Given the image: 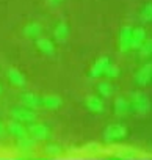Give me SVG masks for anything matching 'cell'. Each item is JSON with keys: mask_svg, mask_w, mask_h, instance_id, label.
Instances as JSON below:
<instances>
[{"mask_svg": "<svg viewBox=\"0 0 152 160\" xmlns=\"http://www.w3.org/2000/svg\"><path fill=\"white\" fill-rule=\"evenodd\" d=\"M96 91H97V94L101 98H110L115 93V87L110 82H107V80H105V82H99L96 85Z\"/></svg>", "mask_w": 152, "mask_h": 160, "instance_id": "obj_19", "label": "cell"}, {"mask_svg": "<svg viewBox=\"0 0 152 160\" xmlns=\"http://www.w3.org/2000/svg\"><path fill=\"white\" fill-rule=\"evenodd\" d=\"M110 63V58L107 57V55H101L99 58H96V61L91 64V68H90V77L91 78H99V77H102L104 75V69H105V66Z\"/></svg>", "mask_w": 152, "mask_h": 160, "instance_id": "obj_10", "label": "cell"}, {"mask_svg": "<svg viewBox=\"0 0 152 160\" xmlns=\"http://www.w3.org/2000/svg\"><path fill=\"white\" fill-rule=\"evenodd\" d=\"M85 107L91 112V113H102L104 112V98H101L99 94H91L85 98Z\"/></svg>", "mask_w": 152, "mask_h": 160, "instance_id": "obj_12", "label": "cell"}, {"mask_svg": "<svg viewBox=\"0 0 152 160\" xmlns=\"http://www.w3.org/2000/svg\"><path fill=\"white\" fill-rule=\"evenodd\" d=\"M44 152L49 155V157H60L63 154V148L58 144V143H50L44 148Z\"/></svg>", "mask_w": 152, "mask_h": 160, "instance_id": "obj_22", "label": "cell"}, {"mask_svg": "<svg viewBox=\"0 0 152 160\" xmlns=\"http://www.w3.org/2000/svg\"><path fill=\"white\" fill-rule=\"evenodd\" d=\"M138 52H140V57H141V58H147V57H150V53H152V42H150L149 39H146V41L140 46Z\"/></svg>", "mask_w": 152, "mask_h": 160, "instance_id": "obj_23", "label": "cell"}, {"mask_svg": "<svg viewBox=\"0 0 152 160\" xmlns=\"http://www.w3.org/2000/svg\"><path fill=\"white\" fill-rule=\"evenodd\" d=\"M27 130H28V137H32L36 141H44L50 137V129L42 122H35L33 121V122L28 124Z\"/></svg>", "mask_w": 152, "mask_h": 160, "instance_id": "obj_4", "label": "cell"}, {"mask_svg": "<svg viewBox=\"0 0 152 160\" xmlns=\"http://www.w3.org/2000/svg\"><path fill=\"white\" fill-rule=\"evenodd\" d=\"M21 101H22V105L28 107V108H39L42 107V101H41V96L35 94V93H22L21 94Z\"/></svg>", "mask_w": 152, "mask_h": 160, "instance_id": "obj_16", "label": "cell"}, {"mask_svg": "<svg viewBox=\"0 0 152 160\" xmlns=\"http://www.w3.org/2000/svg\"><path fill=\"white\" fill-rule=\"evenodd\" d=\"M7 132H8L11 137H14L16 140L28 137L27 126H25L24 122H21V121H16V119H14V121H10V122L7 124Z\"/></svg>", "mask_w": 152, "mask_h": 160, "instance_id": "obj_8", "label": "cell"}, {"mask_svg": "<svg viewBox=\"0 0 152 160\" xmlns=\"http://www.w3.org/2000/svg\"><path fill=\"white\" fill-rule=\"evenodd\" d=\"M35 46L36 49L46 55V57H53L55 52H56V46H55V41L50 39V38H46V36H39L35 39Z\"/></svg>", "mask_w": 152, "mask_h": 160, "instance_id": "obj_6", "label": "cell"}, {"mask_svg": "<svg viewBox=\"0 0 152 160\" xmlns=\"http://www.w3.org/2000/svg\"><path fill=\"white\" fill-rule=\"evenodd\" d=\"M5 135H7V126L0 121V138H3Z\"/></svg>", "mask_w": 152, "mask_h": 160, "instance_id": "obj_26", "label": "cell"}, {"mask_svg": "<svg viewBox=\"0 0 152 160\" xmlns=\"http://www.w3.org/2000/svg\"><path fill=\"white\" fill-rule=\"evenodd\" d=\"M36 140H33L32 137H25V138H19L17 140V151L22 152V157H32L28 152L35 151L36 148Z\"/></svg>", "mask_w": 152, "mask_h": 160, "instance_id": "obj_14", "label": "cell"}, {"mask_svg": "<svg viewBox=\"0 0 152 160\" xmlns=\"http://www.w3.org/2000/svg\"><path fill=\"white\" fill-rule=\"evenodd\" d=\"M138 154H136V151L135 149H132V148H125V149H119L116 154H115V157H118V158H135Z\"/></svg>", "mask_w": 152, "mask_h": 160, "instance_id": "obj_24", "label": "cell"}, {"mask_svg": "<svg viewBox=\"0 0 152 160\" xmlns=\"http://www.w3.org/2000/svg\"><path fill=\"white\" fill-rule=\"evenodd\" d=\"M152 80V64L150 63H144L136 72H135V83L141 88L147 87Z\"/></svg>", "mask_w": 152, "mask_h": 160, "instance_id": "obj_5", "label": "cell"}, {"mask_svg": "<svg viewBox=\"0 0 152 160\" xmlns=\"http://www.w3.org/2000/svg\"><path fill=\"white\" fill-rule=\"evenodd\" d=\"M140 19L144 22V24H149L152 21V3L150 2H146L140 11Z\"/></svg>", "mask_w": 152, "mask_h": 160, "instance_id": "obj_21", "label": "cell"}, {"mask_svg": "<svg viewBox=\"0 0 152 160\" xmlns=\"http://www.w3.org/2000/svg\"><path fill=\"white\" fill-rule=\"evenodd\" d=\"M113 110H115V115L119 116V118H125L132 113V107H130V101L129 98H116L115 102H113Z\"/></svg>", "mask_w": 152, "mask_h": 160, "instance_id": "obj_7", "label": "cell"}, {"mask_svg": "<svg viewBox=\"0 0 152 160\" xmlns=\"http://www.w3.org/2000/svg\"><path fill=\"white\" fill-rule=\"evenodd\" d=\"M42 101V107H46L47 110H58L63 105V99L58 94H46L41 96Z\"/></svg>", "mask_w": 152, "mask_h": 160, "instance_id": "obj_18", "label": "cell"}, {"mask_svg": "<svg viewBox=\"0 0 152 160\" xmlns=\"http://www.w3.org/2000/svg\"><path fill=\"white\" fill-rule=\"evenodd\" d=\"M104 75H105L107 78H118V77L121 75V68H119V64L110 61V63L105 66V69H104Z\"/></svg>", "mask_w": 152, "mask_h": 160, "instance_id": "obj_20", "label": "cell"}, {"mask_svg": "<svg viewBox=\"0 0 152 160\" xmlns=\"http://www.w3.org/2000/svg\"><path fill=\"white\" fill-rule=\"evenodd\" d=\"M130 101V107H132V113L138 115V116H146L150 112V101L149 96L143 91H133L129 96Z\"/></svg>", "mask_w": 152, "mask_h": 160, "instance_id": "obj_1", "label": "cell"}, {"mask_svg": "<svg viewBox=\"0 0 152 160\" xmlns=\"http://www.w3.org/2000/svg\"><path fill=\"white\" fill-rule=\"evenodd\" d=\"M0 93H2V85H0Z\"/></svg>", "mask_w": 152, "mask_h": 160, "instance_id": "obj_27", "label": "cell"}, {"mask_svg": "<svg viewBox=\"0 0 152 160\" xmlns=\"http://www.w3.org/2000/svg\"><path fill=\"white\" fill-rule=\"evenodd\" d=\"M42 32H44V28H42V25L39 24V22H28L25 27H24V35L28 38V39H36V38H39V36H42Z\"/></svg>", "mask_w": 152, "mask_h": 160, "instance_id": "obj_17", "label": "cell"}, {"mask_svg": "<svg viewBox=\"0 0 152 160\" xmlns=\"http://www.w3.org/2000/svg\"><path fill=\"white\" fill-rule=\"evenodd\" d=\"M129 137V127L125 124H108L104 132H102V138L107 143H116V141H122Z\"/></svg>", "mask_w": 152, "mask_h": 160, "instance_id": "obj_2", "label": "cell"}, {"mask_svg": "<svg viewBox=\"0 0 152 160\" xmlns=\"http://www.w3.org/2000/svg\"><path fill=\"white\" fill-rule=\"evenodd\" d=\"M132 28L130 25H125L121 28L119 32V38H118V46L121 49V52H129L130 50V38H132Z\"/></svg>", "mask_w": 152, "mask_h": 160, "instance_id": "obj_13", "label": "cell"}, {"mask_svg": "<svg viewBox=\"0 0 152 160\" xmlns=\"http://www.w3.org/2000/svg\"><path fill=\"white\" fill-rule=\"evenodd\" d=\"M7 75H8V80H10L14 87H25V85H27V77H25V74H24L22 71H19L17 68H10L8 72H7Z\"/></svg>", "mask_w": 152, "mask_h": 160, "instance_id": "obj_15", "label": "cell"}, {"mask_svg": "<svg viewBox=\"0 0 152 160\" xmlns=\"http://www.w3.org/2000/svg\"><path fill=\"white\" fill-rule=\"evenodd\" d=\"M147 39V33L144 27H135L132 28V38H130V50H138L140 46Z\"/></svg>", "mask_w": 152, "mask_h": 160, "instance_id": "obj_11", "label": "cell"}, {"mask_svg": "<svg viewBox=\"0 0 152 160\" xmlns=\"http://www.w3.org/2000/svg\"><path fill=\"white\" fill-rule=\"evenodd\" d=\"M69 35H71V28H69V24L67 22L61 21V22H58L55 25V28H53V41L55 42L64 44L67 41Z\"/></svg>", "mask_w": 152, "mask_h": 160, "instance_id": "obj_9", "label": "cell"}, {"mask_svg": "<svg viewBox=\"0 0 152 160\" xmlns=\"http://www.w3.org/2000/svg\"><path fill=\"white\" fill-rule=\"evenodd\" d=\"M64 2V0H47V5H50V7H58V5H61Z\"/></svg>", "mask_w": 152, "mask_h": 160, "instance_id": "obj_25", "label": "cell"}, {"mask_svg": "<svg viewBox=\"0 0 152 160\" xmlns=\"http://www.w3.org/2000/svg\"><path fill=\"white\" fill-rule=\"evenodd\" d=\"M11 116H13V119L21 121V122H24V124H30V122L36 121V113H35V110H33V108H28V107H25V105L11 108Z\"/></svg>", "mask_w": 152, "mask_h": 160, "instance_id": "obj_3", "label": "cell"}]
</instances>
